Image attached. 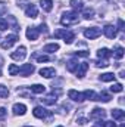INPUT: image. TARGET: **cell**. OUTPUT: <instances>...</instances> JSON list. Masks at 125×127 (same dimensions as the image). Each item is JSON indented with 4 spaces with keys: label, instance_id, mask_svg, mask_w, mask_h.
I'll use <instances>...</instances> for the list:
<instances>
[{
    "label": "cell",
    "instance_id": "1",
    "mask_svg": "<svg viewBox=\"0 0 125 127\" xmlns=\"http://www.w3.org/2000/svg\"><path fill=\"white\" fill-rule=\"evenodd\" d=\"M80 22V16H78V12L75 10H71V12H65L61 18V24L65 27H69V25H75Z\"/></svg>",
    "mask_w": 125,
    "mask_h": 127
},
{
    "label": "cell",
    "instance_id": "2",
    "mask_svg": "<svg viewBox=\"0 0 125 127\" xmlns=\"http://www.w3.org/2000/svg\"><path fill=\"white\" fill-rule=\"evenodd\" d=\"M53 35H55V38H63V41H65L66 44H71V43L75 40V34L72 31H69V30H65V28L56 30Z\"/></svg>",
    "mask_w": 125,
    "mask_h": 127
},
{
    "label": "cell",
    "instance_id": "3",
    "mask_svg": "<svg viewBox=\"0 0 125 127\" xmlns=\"http://www.w3.org/2000/svg\"><path fill=\"white\" fill-rule=\"evenodd\" d=\"M32 114H34V117L41 118V120L50 118V117L53 115V114H52V111H49V109H46V108H43V106H35V108H34V111H32Z\"/></svg>",
    "mask_w": 125,
    "mask_h": 127
},
{
    "label": "cell",
    "instance_id": "4",
    "mask_svg": "<svg viewBox=\"0 0 125 127\" xmlns=\"http://www.w3.org/2000/svg\"><path fill=\"white\" fill-rule=\"evenodd\" d=\"M18 41V35L16 34H9L7 37H4V40L1 41V49H10L15 43Z\"/></svg>",
    "mask_w": 125,
    "mask_h": 127
},
{
    "label": "cell",
    "instance_id": "5",
    "mask_svg": "<svg viewBox=\"0 0 125 127\" xmlns=\"http://www.w3.org/2000/svg\"><path fill=\"white\" fill-rule=\"evenodd\" d=\"M25 56H27V47L25 46H19L15 52L10 53V58L15 61H22V59H25Z\"/></svg>",
    "mask_w": 125,
    "mask_h": 127
},
{
    "label": "cell",
    "instance_id": "6",
    "mask_svg": "<svg viewBox=\"0 0 125 127\" xmlns=\"http://www.w3.org/2000/svg\"><path fill=\"white\" fill-rule=\"evenodd\" d=\"M100 34H102V30H100L99 27H91V28H85V30H84V37L88 38V40L97 38Z\"/></svg>",
    "mask_w": 125,
    "mask_h": 127
},
{
    "label": "cell",
    "instance_id": "7",
    "mask_svg": "<svg viewBox=\"0 0 125 127\" xmlns=\"http://www.w3.org/2000/svg\"><path fill=\"white\" fill-rule=\"evenodd\" d=\"M34 71H35V66H34L32 64H24V65L19 68L18 74L22 75V77H28V75H31Z\"/></svg>",
    "mask_w": 125,
    "mask_h": 127
},
{
    "label": "cell",
    "instance_id": "8",
    "mask_svg": "<svg viewBox=\"0 0 125 127\" xmlns=\"http://www.w3.org/2000/svg\"><path fill=\"white\" fill-rule=\"evenodd\" d=\"M106 117V111L103 108H94L90 112V118L91 120H103Z\"/></svg>",
    "mask_w": 125,
    "mask_h": 127
},
{
    "label": "cell",
    "instance_id": "9",
    "mask_svg": "<svg viewBox=\"0 0 125 127\" xmlns=\"http://www.w3.org/2000/svg\"><path fill=\"white\" fill-rule=\"evenodd\" d=\"M25 34H27V38L30 41H35L38 38V35H40V31H38L37 27H30V28H27V32Z\"/></svg>",
    "mask_w": 125,
    "mask_h": 127
},
{
    "label": "cell",
    "instance_id": "10",
    "mask_svg": "<svg viewBox=\"0 0 125 127\" xmlns=\"http://www.w3.org/2000/svg\"><path fill=\"white\" fill-rule=\"evenodd\" d=\"M40 100H41V103H44V105H55L56 100H58V93L52 92L50 95H47L46 97H43V99H40Z\"/></svg>",
    "mask_w": 125,
    "mask_h": 127
},
{
    "label": "cell",
    "instance_id": "11",
    "mask_svg": "<svg viewBox=\"0 0 125 127\" xmlns=\"http://www.w3.org/2000/svg\"><path fill=\"white\" fill-rule=\"evenodd\" d=\"M103 34H104L107 38H115L116 34H118V31H116V28H115L113 25H106V27L103 28Z\"/></svg>",
    "mask_w": 125,
    "mask_h": 127
},
{
    "label": "cell",
    "instance_id": "12",
    "mask_svg": "<svg viewBox=\"0 0 125 127\" xmlns=\"http://www.w3.org/2000/svg\"><path fill=\"white\" fill-rule=\"evenodd\" d=\"M40 75L44 78H53L56 75V69L55 68H41L40 69Z\"/></svg>",
    "mask_w": 125,
    "mask_h": 127
},
{
    "label": "cell",
    "instance_id": "13",
    "mask_svg": "<svg viewBox=\"0 0 125 127\" xmlns=\"http://www.w3.org/2000/svg\"><path fill=\"white\" fill-rule=\"evenodd\" d=\"M12 111H13L15 115H25V112H27V106H25L24 103H15V105L12 106Z\"/></svg>",
    "mask_w": 125,
    "mask_h": 127
},
{
    "label": "cell",
    "instance_id": "14",
    "mask_svg": "<svg viewBox=\"0 0 125 127\" xmlns=\"http://www.w3.org/2000/svg\"><path fill=\"white\" fill-rule=\"evenodd\" d=\"M68 97L72 99V100H75V102H83V100H84L83 93H80V92H77V90H74V89H71V90L68 92Z\"/></svg>",
    "mask_w": 125,
    "mask_h": 127
},
{
    "label": "cell",
    "instance_id": "15",
    "mask_svg": "<svg viewBox=\"0 0 125 127\" xmlns=\"http://www.w3.org/2000/svg\"><path fill=\"white\" fill-rule=\"evenodd\" d=\"M87 69H88V64L87 62H83V64H80L78 65V68H77V77L78 78H83L84 75H85V72H87Z\"/></svg>",
    "mask_w": 125,
    "mask_h": 127
},
{
    "label": "cell",
    "instance_id": "16",
    "mask_svg": "<svg viewBox=\"0 0 125 127\" xmlns=\"http://www.w3.org/2000/svg\"><path fill=\"white\" fill-rule=\"evenodd\" d=\"M25 15H27L28 18H37V16H38V9H37V6H35V4H30V6L25 9Z\"/></svg>",
    "mask_w": 125,
    "mask_h": 127
},
{
    "label": "cell",
    "instance_id": "17",
    "mask_svg": "<svg viewBox=\"0 0 125 127\" xmlns=\"http://www.w3.org/2000/svg\"><path fill=\"white\" fill-rule=\"evenodd\" d=\"M112 118L116 120V121H124L125 111H122V109H112Z\"/></svg>",
    "mask_w": 125,
    "mask_h": 127
},
{
    "label": "cell",
    "instance_id": "18",
    "mask_svg": "<svg viewBox=\"0 0 125 127\" xmlns=\"http://www.w3.org/2000/svg\"><path fill=\"white\" fill-rule=\"evenodd\" d=\"M7 25H9V28H12L13 31H19V24H18V21H16V18L15 16H7Z\"/></svg>",
    "mask_w": 125,
    "mask_h": 127
},
{
    "label": "cell",
    "instance_id": "19",
    "mask_svg": "<svg viewBox=\"0 0 125 127\" xmlns=\"http://www.w3.org/2000/svg\"><path fill=\"white\" fill-rule=\"evenodd\" d=\"M40 6L44 12H52L53 9V0H40Z\"/></svg>",
    "mask_w": 125,
    "mask_h": 127
},
{
    "label": "cell",
    "instance_id": "20",
    "mask_svg": "<svg viewBox=\"0 0 125 127\" xmlns=\"http://www.w3.org/2000/svg\"><path fill=\"white\" fill-rule=\"evenodd\" d=\"M69 4H71V7H72L75 12L84 9V1H83V0H69Z\"/></svg>",
    "mask_w": 125,
    "mask_h": 127
},
{
    "label": "cell",
    "instance_id": "21",
    "mask_svg": "<svg viewBox=\"0 0 125 127\" xmlns=\"http://www.w3.org/2000/svg\"><path fill=\"white\" fill-rule=\"evenodd\" d=\"M56 50H59V44L58 43H50V44H46L43 47V52H46V53H53Z\"/></svg>",
    "mask_w": 125,
    "mask_h": 127
},
{
    "label": "cell",
    "instance_id": "22",
    "mask_svg": "<svg viewBox=\"0 0 125 127\" xmlns=\"http://www.w3.org/2000/svg\"><path fill=\"white\" fill-rule=\"evenodd\" d=\"M78 65H80V62L77 59H71V61H68V64H66V69L69 72H75L77 68H78Z\"/></svg>",
    "mask_w": 125,
    "mask_h": 127
},
{
    "label": "cell",
    "instance_id": "23",
    "mask_svg": "<svg viewBox=\"0 0 125 127\" xmlns=\"http://www.w3.org/2000/svg\"><path fill=\"white\" fill-rule=\"evenodd\" d=\"M97 56H99L100 59H107V58H110V56H112V52H110L109 49L103 47V49H100V50L97 52Z\"/></svg>",
    "mask_w": 125,
    "mask_h": 127
},
{
    "label": "cell",
    "instance_id": "24",
    "mask_svg": "<svg viewBox=\"0 0 125 127\" xmlns=\"http://www.w3.org/2000/svg\"><path fill=\"white\" fill-rule=\"evenodd\" d=\"M99 78H100V81L109 83V81H113V80H115V74H113V72H104V74H102Z\"/></svg>",
    "mask_w": 125,
    "mask_h": 127
},
{
    "label": "cell",
    "instance_id": "25",
    "mask_svg": "<svg viewBox=\"0 0 125 127\" xmlns=\"http://www.w3.org/2000/svg\"><path fill=\"white\" fill-rule=\"evenodd\" d=\"M83 97L87 99V100H97V93L94 90H85L83 93Z\"/></svg>",
    "mask_w": 125,
    "mask_h": 127
},
{
    "label": "cell",
    "instance_id": "26",
    "mask_svg": "<svg viewBox=\"0 0 125 127\" xmlns=\"http://www.w3.org/2000/svg\"><path fill=\"white\" fill-rule=\"evenodd\" d=\"M112 55H113L116 59H122V58H124V47H122V46H115Z\"/></svg>",
    "mask_w": 125,
    "mask_h": 127
},
{
    "label": "cell",
    "instance_id": "27",
    "mask_svg": "<svg viewBox=\"0 0 125 127\" xmlns=\"http://www.w3.org/2000/svg\"><path fill=\"white\" fill-rule=\"evenodd\" d=\"M83 16H84V19H93L94 10L91 7H84L83 9Z\"/></svg>",
    "mask_w": 125,
    "mask_h": 127
},
{
    "label": "cell",
    "instance_id": "28",
    "mask_svg": "<svg viewBox=\"0 0 125 127\" xmlns=\"http://www.w3.org/2000/svg\"><path fill=\"white\" fill-rule=\"evenodd\" d=\"M110 99H112V96L104 90L100 92V95H97V100H102V102H110Z\"/></svg>",
    "mask_w": 125,
    "mask_h": 127
},
{
    "label": "cell",
    "instance_id": "29",
    "mask_svg": "<svg viewBox=\"0 0 125 127\" xmlns=\"http://www.w3.org/2000/svg\"><path fill=\"white\" fill-rule=\"evenodd\" d=\"M30 89H31L32 93H44L46 92V87L43 84H32Z\"/></svg>",
    "mask_w": 125,
    "mask_h": 127
},
{
    "label": "cell",
    "instance_id": "30",
    "mask_svg": "<svg viewBox=\"0 0 125 127\" xmlns=\"http://www.w3.org/2000/svg\"><path fill=\"white\" fill-rule=\"evenodd\" d=\"M124 90V86L121 84V83H115V84H112V87H110V92H113V93H119V92H122Z\"/></svg>",
    "mask_w": 125,
    "mask_h": 127
},
{
    "label": "cell",
    "instance_id": "31",
    "mask_svg": "<svg viewBox=\"0 0 125 127\" xmlns=\"http://www.w3.org/2000/svg\"><path fill=\"white\" fill-rule=\"evenodd\" d=\"M7 96H9V89H7L6 86L0 84V99H4V97H7Z\"/></svg>",
    "mask_w": 125,
    "mask_h": 127
},
{
    "label": "cell",
    "instance_id": "32",
    "mask_svg": "<svg viewBox=\"0 0 125 127\" xmlns=\"http://www.w3.org/2000/svg\"><path fill=\"white\" fill-rule=\"evenodd\" d=\"M34 58H35L38 62H47V61H50V58H49L47 55H37V53H34Z\"/></svg>",
    "mask_w": 125,
    "mask_h": 127
},
{
    "label": "cell",
    "instance_id": "33",
    "mask_svg": "<svg viewBox=\"0 0 125 127\" xmlns=\"http://www.w3.org/2000/svg\"><path fill=\"white\" fill-rule=\"evenodd\" d=\"M18 71H19V66H16L15 64H10V65H9V74H10V75H16Z\"/></svg>",
    "mask_w": 125,
    "mask_h": 127
},
{
    "label": "cell",
    "instance_id": "34",
    "mask_svg": "<svg viewBox=\"0 0 125 127\" xmlns=\"http://www.w3.org/2000/svg\"><path fill=\"white\" fill-rule=\"evenodd\" d=\"M74 55H75V56H80V58H88V56H90V52H88V50H78V52H75Z\"/></svg>",
    "mask_w": 125,
    "mask_h": 127
},
{
    "label": "cell",
    "instance_id": "35",
    "mask_svg": "<svg viewBox=\"0 0 125 127\" xmlns=\"http://www.w3.org/2000/svg\"><path fill=\"white\" fill-rule=\"evenodd\" d=\"M94 64H96L97 68H106V66L109 65V64H107V59H100V61H96Z\"/></svg>",
    "mask_w": 125,
    "mask_h": 127
},
{
    "label": "cell",
    "instance_id": "36",
    "mask_svg": "<svg viewBox=\"0 0 125 127\" xmlns=\"http://www.w3.org/2000/svg\"><path fill=\"white\" fill-rule=\"evenodd\" d=\"M7 28H9V25H7V21L0 18V31H6Z\"/></svg>",
    "mask_w": 125,
    "mask_h": 127
},
{
    "label": "cell",
    "instance_id": "37",
    "mask_svg": "<svg viewBox=\"0 0 125 127\" xmlns=\"http://www.w3.org/2000/svg\"><path fill=\"white\" fill-rule=\"evenodd\" d=\"M6 12H7V4H6L4 1H0V16L4 15Z\"/></svg>",
    "mask_w": 125,
    "mask_h": 127
},
{
    "label": "cell",
    "instance_id": "38",
    "mask_svg": "<svg viewBox=\"0 0 125 127\" xmlns=\"http://www.w3.org/2000/svg\"><path fill=\"white\" fill-rule=\"evenodd\" d=\"M16 1H18V6H19V7H24V9H27V7L31 4V3H28L27 0H16Z\"/></svg>",
    "mask_w": 125,
    "mask_h": 127
},
{
    "label": "cell",
    "instance_id": "39",
    "mask_svg": "<svg viewBox=\"0 0 125 127\" xmlns=\"http://www.w3.org/2000/svg\"><path fill=\"white\" fill-rule=\"evenodd\" d=\"M6 114H7V111H6V108H0V121H3L4 118H6Z\"/></svg>",
    "mask_w": 125,
    "mask_h": 127
},
{
    "label": "cell",
    "instance_id": "40",
    "mask_svg": "<svg viewBox=\"0 0 125 127\" xmlns=\"http://www.w3.org/2000/svg\"><path fill=\"white\" fill-rule=\"evenodd\" d=\"M37 28H38V31H40V32H44V34L49 31V30H47V25H46V24H40V27H37Z\"/></svg>",
    "mask_w": 125,
    "mask_h": 127
},
{
    "label": "cell",
    "instance_id": "41",
    "mask_svg": "<svg viewBox=\"0 0 125 127\" xmlns=\"http://www.w3.org/2000/svg\"><path fill=\"white\" fill-rule=\"evenodd\" d=\"M118 30H119V31H124V21H122L121 18L118 19Z\"/></svg>",
    "mask_w": 125,
    "mask_h": 127
},
{
    "label": "cell",
    "instance_id": "42",
    "mask_svg": "<svg viewBox=\"0 0 125 127\" xmlns=\"http://www.w3.org/2000/svg\"><path fill=\"white\" fill-rule=\"evenodd\" d=\"M93 127H104V121H102V120H97V123H94Z\"/></svg>",
    "mask_w": 125,
    "mask_h": 127
},
{
    "label": "cell",
    "instance_id": "43",
    "mask_svg": "<svg viewBox=\"0 0 125 127\" xmlns=\"http://www.w3.org/2000/svg\"><path fill=\"white\" fill-rule=\"evenodd\" d=\"M77 123H78V124H81V126H84V124H87V118H78V120H77Z\"/></svg>",
    "mask_w": 125,
    "mask_h": 127
},
{
    "label": "cell",
    "instance_id": "44",
    "mask_svg": "<svg viewBox=\"0 0 125 127\" xmlns=\"http://www.w3.org/2000/svg\"><path fill=\"white\" fill-rule=\"evenodd\" d=\"M104 127H116L113 121H104Z\"/></svg>",
    "mask_w": 125,
    "mask_h": 127
},
{
    "label": "cell",
    "instance_id": "45",
    "mask_svg": "<svg viewBox=\"0 0 125 127\" xmlns=\"http://www.w3.org/2000/svg\"><path fill=\"white\" fill-rule=\"evenodd\" d=\"M119 77H121V78H124V77H125V74H124V71H121V72H119Z\"/></svg>",
    "mask_w": 125,
    "mask_h": 127
},
{
    "label": "cell",
    "instance_id": "46",
    "mask_svg": "<svg viewBox=\"0 0 125 127\" xmlns=\"http://www.w3.org/2000/svg\"><path fill=\"white\" fill-rule=\"evenodd\" d=\"M119 127H125V124H124V123H121V124H119Z\"/></svg>",
    "mask_w": 125,
    "mask_h": 127
},
{
    "label": "cell",
    "instance_id": "47",
    "mask_svg": "<svg viewBox=\"0 0 125 127\" xmlns=\"http://www.w3.org/2000/svg\"><path fill=\"white\" fill-rule=\"evenodd\" d=\"M25 127H32V126H25Z\"/></svg>",
    "mask_w": 125,
    "mask_h": 127
},
{
    "label": "cell",
    "instance_id": "48",
    "mask_svg": "<svg viewBox=\"0 0 125 127\" xmlns=\"http://www.w3.org/2000/svg\"><path fill=\"white\" fill-rule=\"evenodd\" d=\"M58 127H63V126H58Z\"/></svg>",
    "mask_w": 125,
    "mask_h": 127
}]
</instances>
